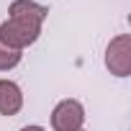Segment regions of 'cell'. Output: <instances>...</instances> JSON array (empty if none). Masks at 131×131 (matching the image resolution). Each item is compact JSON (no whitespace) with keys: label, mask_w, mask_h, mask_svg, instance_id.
<instances>
[{"label":"cell","mask_w":131,"mask_h":131,"mask_svg":"<svg viewBox=\"0 0 131 131\" xmlns=\"http://www.w3.org/2000/svg\"><path fill=\"white\" fill-rule=\"evenodd\" d=\"M85 123V108L80 100H62L51 111V128L54 131H80Z\"/></svg>","instance_id":"obj_3"},{"label":"cell","mask_w":131,"mask_h":131,"mask_svg":"<svg viewBox=\"0 0 131 131\" xmlns=\"http://www.w3.org/2000/svg\"><path fill=\"white\" fill-rule=\"evenodd\" d=\"M41 34L39 23L31 21H21V18H8L0 23V44H5L16 51H23L26 46H31Z\"/></svg>","instance_id":"obj_1"},{"label":"cell","mask_w":131,"mask_h":131,"mask_svg":"<svg viewBox=\"0 0 131 131\" xmlns=\"http://www.w3.org/2000/svg\"><path fill=\"white\" fill-rule=\"evenodd\" d=\"M105 67L116 77H128V72H131V36L128 34L111 39V44L105 49Z\"/></svg>","instance_id":"obj_2"},{"label":"cell","mask_w":131,"mask_h":131,"mask_svg":"<svg viewBox=\"0 0 131 131\" xmlns=\"http://www.w3.org/2000/svg\"><path fill=\"white\" fill-rule=\"evenodd\" d=\"M21 131H46V128H41V126H23Z\"/></svg>","instance_id":"obj_7"},{"label":"cell","mask_w":131,"mask_h":131,"mask_svg":"<svg viewBox=\"0 0 131 131\" xmlns=\"http://www.w3.org/2000/svg\"><path fill=\"white\" fill-rule=\"evenodd\" d=\"M23 108V93L13 80H0V113L16 116Z\"/></svg>","instance_id":"obj_5"},{"label":"cell","mask_w":131,"mask_h":131,"mask_svg":"<svg viewBox=\"0 0 131 131\" xmlns=\"http://www.w3.org/2000/svg\"><path fill=\"white\" fill-rule=\"evenodd\" d=\"M80 131H82V128H80Z\"/></svg>","instance_id":"obj_8"},{"label":"cell","mask_w":131,"mask_h":131,"mask_svg":"<svg viewBox=\"0 0 131 131\" xmlns=\"http://www.w3.org/2000/svg\"><path fill=\"white\" fill-rule=\"evenodd\" d=\"M8 13H10L8 18H21V21H31V23H39L41 26L44 18L49 16V8L34 3V0H13Z\"/></svg>","instance_id":"obj_4"},{"label":"cell","mask_w":131,"mask_h":131,"mask_svg":"<svg viewBox=\"0 0 131 131\" xmlns=\"http://www.w3.org/2000/svg\"><path fill=\"white\" fill-rule=\"evenodd\" d=\"M21 51H16V49H10V46H5V44H0V70H13L16 64L21 62Z\"/></svg>","instance_id":"obj_6"}]
</instances>
